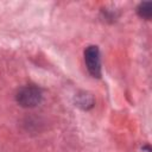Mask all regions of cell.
Masks as SVG:
<instances>
[{"label":"cell","mask_w":152,"mask_h":152,"mask_svg":"<svg viewBox=\"0 0 152 152\" xmlns=\"http://www.w3.org/2000/svg\"><path fill=\"white\" fill-rule=\"evenodd\" d=\"M40 100H42L40 89L33 86L24 87L17 94V101L23 107H33L38 104Z\"/></svg>","instance_id":"cell-1"},{"label":"cell","mask_w":152,"mask_h":152,"mask_svg":"<svg viewBox=\"0 0 152 152\" xmlns=\"http://www.w3.org/2000/svg\"><path fill=\"white\" fill-rule=\"evenodd\" d=\"M84 62L88 71L94 77L101 76V59L100 51L96 45H90L84 50Z\"/></svg>","instance_id":"cell-2"},{"label":"cell","mask_w":152,"mask_h":152,"mask_svg":"<svg viewBox=\"0 0 152 152\" xmlns=\"http://www.w3.org/2000/svg\"><path fill=\"white\" fill-rule=\"evenodd\" d=\"M138 14L144 18V19H150L151 15H152V2L151 1H145V2H141L139 6H138Z\"/></svg>","instance_id":"cell-3"}]
</instances>
